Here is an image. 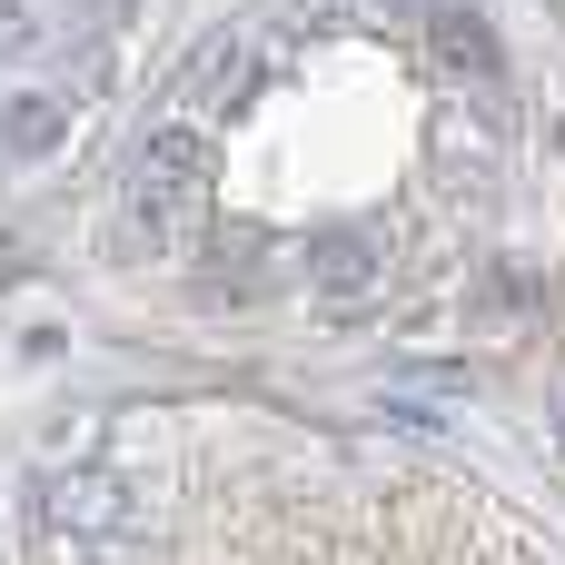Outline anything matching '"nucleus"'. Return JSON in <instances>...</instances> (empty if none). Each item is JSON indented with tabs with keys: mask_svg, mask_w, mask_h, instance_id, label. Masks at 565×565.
<instances>
[{
	"mask_svg": "<svg viewBox=\"0 0 565 565\" xmlns=\"http://www.w3.org/2000/svg\"><path fill=\"white\" fill-rule=\"evenodd\" d=\"M209 119L189 109H149L139 149H129V179H119V228L149 248V258H179L199 209H209Z\"/></svg>",
	"mask_w": 565,
	"mask_h": 565,
	"instance_id": "f257e3e1",
	"label": "nucleus"
},
{
	"mask_svg": "<svg viewBox=\"0 0 565 565\" xmlns=\"http://www.w3.org/2000/svg\"><path fill=\"white\" fill-rule=\"evenodd\" d=\"M109 89V30H89L79 50H50L40 70H10L0 79V159L10 169H30V159H50L70 129H79V109Z\"/></svg>",
	"mask_w": 565,
	"mask_h": 565,
	"instance_id": "f03ea898",
	"label": "nucleus"
},
{
	"mask_svg": "<svg viewBox=\"0 0 565 565\" xmlns=\"http://www.w3.org/2000/svg\"><path fill=\"white\" fill-rule=\"evenodd\" d=\"M387 278H397V248H387L377 228H328V238L308 248V298H328V308L387 298Z\"/></svg>",
	"mask_w": 565,
	"mask_h": 565,
	"instance_id": "7ed1b4c3",
	"label": "nucleus"
},
{
	"mask_svg": "<svg viewBox=\"0 0 565 565\" xmlns=\"http://www.w3.org/2000/svg\"><path fill=\"white\" fill-rule=\"evenodd\" d=\"M50 526H70V536H119V526H129V487L99 477V467H79V477L50 487Z\"/></svg>",
	"mask_w": 565,
	"mask_h": 565,
	"instance_id": "20e7f679",
	"label": "nucleus"
},
{
	"mask_svg": "<svg viewBox=\"0 0 565 565\" xmlns=\"http://www.w3.org/2000/svg\"><path fill=\"white\" fill-rule=\"evenodd\" d=\"M427 40H437V60H447L457 79H497V30H487L477 10H457V0H437V20H427Z\"/></svg>",
	"mask_w": 565,
	"mask_h": 565,
	"instance_id": "39448f33",
	"label": "nucleus"
},
{
	"mask_svg": "<svg viewBox=\"0 0 565 565\" xmlns=\"http://www.w3.org/2000/svg\"><path fill=\"white\" fill-rule=\"evenodd\" d=\"M348 20H367V30H427L437 0H348Z\"/></svg>",
	"mask_w": 565,
	"mask_h": 565,
	"instance_id": "423d86ee",
	"label": "nucleus"
},
{
	"mask_svg": "<svg viewBox=\"0 0 565 565\" xmlns=\"http://www.w3.org/2000/svg\"><path fill=\"white\" fill-rule=\"evenodd\" d=\"M50 10H60V20H70V30H109V20H119V10H129V0H50Z\"/></svg>",
	"mask_w": 565,
	"mask_h": 565,
	"instance_id": "0eeeda50",
	"label": "nucleus"
},
{
	"mask_svg": "<svg viewBox=\"0 0 565 565\" xmlns=\"http://www.w3.org/2000/svg\"><path fill=\"white\" fill-rule=\"evenodd\" d=\"M0 169H10V159H0Z\"/></svg>",
	"mask_w": 565,
	"mask_h": 565,
	"instance_id": "6e6552de",
	"label": "nucleus"
}]
</instances>
